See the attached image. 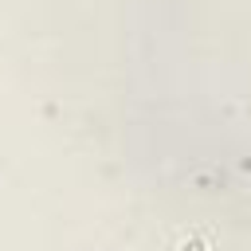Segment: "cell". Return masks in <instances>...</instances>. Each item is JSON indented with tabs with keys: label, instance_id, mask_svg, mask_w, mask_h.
<instances>
[{
	"label": "cell",
	"instance_id": "cell-1",
	"mask_svg": "<svg viewBox=\"0 0 251 251\" xmlns=\"http://www.w3.org/2000/svg\"><path fill=\"white\" fill-rule=\"evenodd\" d=\"M180 251H204V243H200V239H184V243H180Z\"/></svg>",
	"mask_w": 251,
	"mask_h": 251
}]
</instances>
